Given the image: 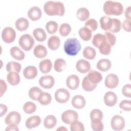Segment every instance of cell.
<instances>
[{
	"label": "cell",
	"instance_id": "obj_1",
	"mask_svg": "<svg viewBox=\"0 0 131 131\" xmlns=\"http://www.w3.org/2000/svg\"><path fill=\"white\" fill-rule=\"evenodd\" d=\"M43 9L45 13L50 16H63L65 12L63 4L59 1H49L47 2L44 4Z\"/></svg>",
	"mask_w": 131,
	"mask_h": 131
},
{
	"label": "cell",
	"instance_id": "obj_2",
	"mask_svg": "<svg viewBox=\"0 0 131 131\" xmlns=\"http://www.w3.org/2000/svg\"><path fill=\"white\" fill-rule=\"evenodd\" d=\"M103 10L104 13L107 15H120L123 12V6L118 2L106 1L105 2Z\"/></svg>",
	"mask_w": 131,
	"mask_h": 131
},
{
	"label": "cell",
	"instance_id": "obj_3",
	"mask_svg": "<svg viewBox=\"0 0 131 131\" xmlns=\"http://www.w3.org/2000/svg\"><path fill=\"white\" fill-rule=\"evenodd\" d=\"M63 49L65 53L70 56H76L81 49V45L76 38H68L64 42Z\"/></svg>",
	"mask_w": 131,
	"mask_h": 131
},
{
	"label": "cell",
	"instance_id": "obj_4",
	"mask_svg": "<svg viewBox=\"0 0 131 131\" xmlns=\"http://www.w3.org/2000/svg\"><path fill=\"white\" fill-rule=\"evenodd\" d=\"M35 43L34 39L32 36L29 34L22 35L18 40L19 46L25 51H28L33 47Z\"/></svg>",
	"mask_w": 131,
	"mask_h": 131
},
{
	"label": "cell",
	"instance_id": "obj_5",
	"mask_svg": "<svg viewBox=\"0 0 131 131\" xmlns=\"http://www.w3.org/2000/svg\"><path fill=\"white\" fill-rule=\"evenodd\" d=\"M2 38L6 43H11L14 41L16 37L15 30L10 27L4 28L2 31Z\"/></svg>",
	"mask_w": 131,
	"mask_h": 131
},
{
	"label": "cell",
	"instance_id": "obj_6",
	"mask_svg": "<svg viewBox=\"0 0 131 131\" xmlns=\"http://www.w3.org/2000/svg\"><path fill=\"white\" fill-rule=\"evenodd\" d=\"M61 118L63 123L67 124H70L73 121L78 119V115L75 111L68 110L62 113Z\"/></svg>",
	"mask_w": 131,
	"mask_h": 131
},
{
	"label": "cell",
	"instance_id": "obj_7",
	"mask_svg": "<svg viewBox=\"0 0 131 131\" xmlns=\"http://www.w3.org/2000/svg\"><path fill=\"white\" fill-rule=\"evenodd\" d=\"M111 125L112 128L116 131L122 130L125 127V120L120 115L114 116L111 121Z\"/></svg>",
	"mask_w": 131,
	"mask_h": 131
},
{
	"label": "cell",
	"instance_id": "obj_8",
	"mask_svg": "<svg viewBox=\"0 0 131 131\" xmlns=\"http://www.w3.org/2000/svg\"><path fill=\"white\" fill-rule=\"evenodd\" d=\"M55 99L59 103H66L70 97L69 92L66 89L60 88L56 90L55 93Z\"/></svg>",
	"mask_w": 131,
	"mask_h": 131
},
{
	"label": "cell",
	"instance_id": "obj_9",
	"mask_svg": "<svg viewBox=\"0 0 131 131\" xmlns=\"http://www.w3.org/2000/svg\"><path fill=\"white\" fill-rule=\"evenodd\" d=\"M21 121L20 114L16 111H12L10 112L5 118V123L7 124H19Z\"/></svg>",
	"mask_w": 131,
	"mask_h": 131
},
{
	"label": "cell",
	"instance_id": "obj_10",
	"mask_svg": "<svg viewBox=\"0 0 131 131\" xmlns=\"http://www.w3.org/2000/svg\"><path fill=\"white\" fill-rule=\"evenodd\" d=\"M39 85L44 89H51L55 84L54 78L51 75H45L40 77L39 79Z\"/></svg>",
	"mask_w": 131,
	"mask_h": 131
},
{
	"label": "cell",
	"instance_id": "obj_11",
	"mask_svg": "<svg viewBox=\"0 0 131 131\" xmlns=\"http://www.w3.org/2000/svg\"><path fill=\"white\" fill-rule=\"evenodd\" d=\"M119 78L115 74L111 73L108 74L105 78V85L109 89H114L116 88L119 83Z\"/></svg>",
	"mask_w": 131,
	"mask_h": 131
},
{
	"label": "cell",
	"instance_id": "obj_12",
	"mask_svg": "<svg viewBox=\"0 0 131 131\" xmlns=\"http://www.w3.org/2000/svg\"><path fill=\"white\" fill-rule=\"evenodd\" d=\"M117 102V96L112 91L105 93L104 96V102L105 104L110 107L114 106Z\"/></svg>",
	"mask_w": 131,
	"mask_h": 131
},
{
	"label": "cell",
	"instance_id": "obj_13",
	"mask_svg": "<svg viewBox=\"0 0 131 131\" xmlns=\"http://www.w3.org/2000/svg\"><path fill=\"white\" fill-rule=\"evenodd\" d=\"M79 78L78 76L74 74L69 76L66 80V85L67 87L72 90L77 89L79 86Z\"/></svg>",
	"mask_w": 131,
	"mask_h": 131
},
{
	"label": "cell",
	"instance_id": "obj_14",
	"mask_svg": "<svg viewBox=\"0 0 131 131\" xmlns=\"http://www.w3.org/2000/svg\"><path fill=\"white\" fill-rule=\"evenodd\" d=\"M28 17L32 21H36L40 18L42 15V11L39 7L33 6L28 11Z\"/></svg>",
	"mask_w": 131,
	"mask_h": 131
},
{
	"label": "cell",
	"instance_id": "obj_15",
	"mask_svg": "<svg viewBox=\"0 0 131 131\" xmlns=\"http://www.w3.org/2000/svg\"><path fill=\"white\" fill-rule=\"evenodd\" d=\"M76 68L77 70L81 73H85L91 70L90 63L83 59H79L76 63Z\"/></svg>",
	"mask_w": 131,
	"mask_h": 131
},
{
	"label": "cell",
	"instance_id": "obj_16",
	"mask_svg": "<svg viewBox=\"0 0 131 131\" xmlns=\"http://www.w3.org/2000/svg\"><path fill=\"white\" fill-rule=\"evenodd\" d=\"M71 103L74 107L77 109H81L85 106L86 101L83 96L77 95L72 98Z\"/></svg>",
	"mask_w": 131,
	"mask_h": 131
},
{
	"label": "cell",
	"instance_id": "obj_17",
	"mask_svg": "<svg viewBox=\"0 0 131 131\" xmlns=\"http://www.w3.org/2000/svg\"><path fill=\"white\" fill-rule=\"evenodd\" d=\"M41 121V118L39 116H33L30 117L26 120L25 125L27 128L32 129L39 126Z\"/></svg>",
	"mask_w": 131,
	"mask_h": 131
},
{
	"label": "cell",
	"instance_id": "obj_18",
	"mask_svg": "<svg viewBox=\"0 0 131 131\" xmlns=\"http://www.w3.org/2000/svg\"><path fill=\"white\" fill-rule=\"evenodd\" d=\"M38 71L37 68L33 66L26 67L23 71V75L27 79H32L35 78L37 75Z\"/></svg>",
	"mask_w": 131,
	"mask_h": 131
},
{
	"label": "cell",
	"instance_id": "obj_19",
	"mask_svg": "<svg viewBox=\"0 0 131 131\" xmlns=\"http://www.w3.org/2000/svg\"><path fill=\"white\" fill-rule=\"evenodd\" d=\"M90 82L93 84H97L100 82L102 79L101 74L96 71L91 70L86 76Z\"/></svg>",
	"mask_w": 131,
	"mask_h": 131
},
{
	"label": "cell",
	"instance_id": "obj_20",
	"mask_svg": "<svg viewBox=\"0 0 131 131\" xmlns=\"http://www.w3.org/2000/svg\"><path fill=\"white\" fill-rule=\"evenodd\" d=\"M112 67L111 61L106 58H103L100 59L96 64L97 68L102 72H105L111 69Z\"/></svg>",
	"mask_w": 131,
	"mask_h": 131
},
{
	"label": "cell",
	"instance_id": "obj_21",
	"mask_svg": "<svg viewBox=\"0 0 131 131\" xmlns=\"http://www.w3.org/2000/svg\"><path fill=\"white\" fill-rule=\"evenodd\" d=\"M33 53L34 56L37 58H42L47 56L48 51L44 46L41 44H38L34 47Z\"/></svg>",
	"mask_w": 131,
	"mask_h": 131
},
{
	"label": "cell",
	"instance_id": "obj_22",
	"mask_svg": "<svg viewBox=\"0 0 131 131\" xmlns=\"http://www.w3.org/2000/svg\"><path fill=\"white\" fill-rule=\"evenodd\" d=\"M48 46L51 50H56L60 46V39L56 35H53L49 37L48 40Z\"/></svg>",
	"mask_w": 131,
	"mask_h": 131
},
{
	"label": "cell",
	"instance_id": "obj_23",
	"mask_svg": "<svg viewBox=\"0 0 131 131\" xmlns=\"http://www.w3.org/2000/svg\"><path fill=\"white\" fill-rule=\"evenodd\" d=\"M10 53L13 58L17 60H22L25 57V54L24 52L18 47L16 46L12 47L10 49Z\"/></svg>",
	"mask_w": 131,
	"mask_h": 131
},
{
	"label": "cell",
	"instance_id": "obj_24",
	"mask_svg": "<svg viewBox=\"0 0 131 131\" xmlns=\"http://www.w3.org/2000/svg\"><path fill=\"white\" fill-rule=\"evenodd\" d=\"M15 26L18 31H24L29 27V23L27 18L25 17H20L16 20Z\"/></svg>",
	"mask_w": 131,
	"mask_h": 131
},
{
	"label": "cell",
	"instance_id": "obj_25",
	"mask_svg": "<svg viewBox=\"0 0 131 131\" xmlns=\"http://www.w3.org/2000/svg\"><path fill=\"white\" fill-rule=\"evenodd\" d=\"M52 67V61L49 59H45L41 61L39 63V68L40 72L46 74L50 72Z\"/></svg>",
	"mask_w": 131,
	"mask_h": 131
},
{
	"label": "cell",
	"instance_id": "obj_26",
	"mask_svg": "<svg viewBox=\"0 0 131 131\" xmlns=\"http://www.w3.org/2000/svg\"><path fill=\"white\" fill-rule=\"evenodd\" d=\"M19 75L15 72H10L7 75V80L12 85H16L20 82Z\"/></svg>",
	"mask_w": 131,
	"mask_h": 131
},
{
	"label": "cell",
	"instance_id": "obj_27",
	"mask_svg": "<svg viewBox=\"0 0 131 131\" xmlns=\"http://www.w3.org/2000/svg\"><path fill=\"white\" fill-rule=\"evenodd\" d=\"M33 35L36 40L39 42H42L47 38V34L45 31L41 28H37L33 31Z\"/></svg>",
	"mask_w": 131,
	"mask_h": 131
},
{
	"label": "cell",
	"instance_id": "obj_28",
	"mask_svg": "<svg viewBox=\"0 0 131 131\" xmlns=\"http://www.w3.org/2000/svg\"><path fill=\"white\" fill-rule=\"evenodd\" d=\"M57 123L56 118L52 115H48L46 117L43 121V125L48 129L53 128L55 126Z\"/></svg>",
	"mask_w": 131,
	"mask_h": 131
},
{
	"label": "cell",
	"instance_id": "obj_29",
	"mask_svg": "<svg viewBox=\"0 0 131 131\" xmlns=\"http://www.w3.org/2000/svg\"><path fill=\"white\" fill-rule=\"evenodd\" d=\"M90 16L89 10L85 7L79 8L76 11V17L80 21L86 20Z\"/></svg>",
	"mask_w": 131,
	"mask_h": 131
},
{
	"label": "cell",
	"instance_id": "obj_30",
	"mask_svg": "<svg viewBox=\"0 0 131 131\" xmlns=\"http://www.w3.org/2000/svg\"><path fill=\"white\" fill-rule=\"evenodd\" d=\"M6 69L7 72H15L18 73L20 72L21 66L17 62L10 61L7 63Z\"/></svg>",
	"mask_w": 131,
	"mask_h": 131
},
{
	"label": "cell",
	"instance_id": "obj_31",
	"mask_svg": "<svg viewBox=\"0 0 131 131\" xmlns=\"http://www.w3.org/2000/svg\"><path fill=\"white\" fill-rule=\"evenodd\" d=\"M52 100L51 94L47 92H42L39 95L37 101L39 103L43 105H46L50 104Z\"/></svg>",
	"mask_w": 131,
	"mask_h": 131
},
{
	"label": "cell",
	"instance_id": "obj_32",
	"mask_svg": "<svg viewBox=\"0 0 131 131\" xmlns=\"http://www.w3.org/2000/svg\"><path fill=\"white\" fill-rule=\"evenodd\" d=\"M112 21V18L107 16H103L100 19V25L102 29L105 31L110 30Z\"/></svg>",
	"mask_w": 131,
	"mask_h": 131
},
{
	"label": "cell",
	"instance_id": "obj_33",
	"mask_svg": "<svg viewBox=\"0 0 131 131\" xmlns=\"http://www.w3.org/2000/svg\"><path fill=\"white\" fill-rule=\"evenodd\" d=\"M97 86V84H93L89 81L86 76H84L82 81V87L83 89L87 92H91L94 90Z\"/></svg>",
	"mask_w": 131,
	"mask_h": 131
},
{
	"label": "cell",
	"instance_id": "obj_34",
	"mask_svg": "<svg viewBox=\"0 0 131 131\" xmlns=\"http://www.w3.org/2000/svg\"><path fill=\"white\" fill-rule=\"evenodd\" d=\"M83 55L84 58L92 60L95 58L96 52L93 48L90 46H87L83 49Z\"/></svg>",
	"mask_w": 131,
	"mask_h": 131
},
{
	"label": "cell",
	"instance_id": "obj_35",
	"mask_svg": "<svg viewBox=\"0 0 131 131\" xmlns=\"http://www.w3.org/2000/svg\"><path fill=\"white\" fill-rule=\"evenodd\" d=\"M78 34L80 38L84 41H88L92 37V31L85 27L79 30Z\"/></svg>",
	"mask_w": 131,
	"mask_h": 131
},
{
	"label": "cell",
	"instance_id": "obj_36",
	"mask_svg": "<svg viewBox=\"0 0 131 131\" xmlns=\"http://www.w3.org/2000/svg\"><path fill=\"white\" fill-rule=\"evenodd\" d=\"M42 92V90L39 88L37 86H33L29 89L28 95L31 99L33 100H37L39 95Z\"/></svg>",
	"mask_w": 131,
	"mask_h": 131
},
{
	"label": "cell",
	"instance_id": "obj_37",
	"mask_svg": "<svg viewBox=\"0 0 131 131\" xmlns=\"http://www.w3.org/2000/svg\"><path fill=\"white\" fill-rule=\"evenodd\" d=\"M66 61L62 58L56 59L54 63V70L57 72H61L66 67Z\"/></svg>",
	"mask_w": 131,
	"mask_h": 131
},
{
	"label": "cell",
	"instance_id": "obj_38",
	"mask_svg": "<svg viewBox=\"0 0 131 131\" xmlns=\"http://www.w3.org/2000/svg\"><path fill=\"white\" fill-rule=\"evenodd\" d=\"M46 28L47 32L49 34H54L57 31V29L58 28V25L56 21L53 20H50L46 23Z\"/></svg>",
	"mask_w": 131,
	"mask_h": 131
},
{
	"label": "cell",
	"instance_id": "obj_39",
	"mask_svg": "<svg viewBox=\"0 0 131 131\" xmlns=\"http://www.w3.org/2000/svg\"><path fill=\"white\" fill-rule=\"evenodd\" d=\"M23 110L24 112L26 114H32L36 111V105L34 103L31 101H28L24 104Z\"/></svg>",
	"mask_w": 131,
	"mask_h": 131
},
{
	"label": "cell",
	"instance_id": "obj_40",
	"mask_svg": "<svg viewBox=\"0 0 131 131\" xmlns=\"http://www.w3.org/2000/svg\"><path fill=\"white\" fill-rule=\"evenodd\" d=\"M99 50L101 54L107 55L111 52L112 46L105 40L99 47Z\"/></svg>",
	"mask_w": 131,
	"mask_h": 131
},
{
	"label": "cell",
	"instance_id": "obj_41",
	"mask_svg": "<svg viewBox=\"0 0 131 131\" xmlns=\"http://www.w3.org/2000/svg\"><path fill=\"white\" fill-rule=\"evenodd\" d=\"M121 23L119 19L114 18H112V21L110 29L109 31L112 33H117L121 30Z\"/></svg>",
	"mask_w": 131,
	"mask_h": 131
},
{
	"label": "cell",
	"instance_id": "obj_42",
	"mask_svg": "<svg viewBox=\"0 0 131 131\" xmlns=\"http://www.w3.org/2000/svg\"><path fill=\"white\" fill-rule=\"evenodd\" d=\"M105 40L104 34L100 33L96 34L92 39L93 45L96 48H99L100 45Z\"/></svg>",
	"mask_w": 131,
	"mask_h": 131
},
{
	"label": "cell",
	"instance_id": "obj_43",
	"mask_svg": "<svg viewBox=\"0 0 131 131\" xmlns=\"http://www.w3.org/2000/svg\"><path fill=\"white\" fill-rule=\"evenodd\" d=\"M72 30L71 26L68 23L62 24L59 29V31L60 35L62 36H67L71 32Z\"/></svg>",
	"mask_w": 131,
	"mask_h": 131
},
{
	"label": "cell",
	"instance_id": "obj_44",
	"mask_svg": "<svg viewBox=\"0 0 131 131\" xmlns=\"http://www.w3.org/2000/svg\"><path fill=\"white\" fill-rule=\"evenodd\" d=\"M90 116L91 120H102L103 119V115L102 112L100 110L95 108L91 111Z\"/></svg>",
	"mask_w": 131,
	"mask_h": 131
},
{
	"label": "cell",
	"instance_id": "obj_45",
	"mask_svg": "<svg viewBox=\"0 0 131 131\" xmlns=\"http://www.w3.org/2000/svg\"><path fill=\"white\" fill-rule=\"evenodd\" d=\"M70 129L71 131H84V126L82 122L77 120L70 124Z\"/></svg>",
	"mask_w": 131,
	"mask_h": 131
},
{
	"label": "cell",
	"instance_id": "obj_46",
	"mask_svg": "<svg viewBox=\"0 0 131 131\" xmlns=\"http://www.w3.org/2000/svg\"><path fill=\"white\" fill-rule=\"evenodd\" d=\"M91 127L94 131H101L103 130L104 125L101 121L99 120H91Z\"/></svg>",
	"mask_w": 131,
	"mask_h": 131
},
{
	"label": "cell",
	"instance_id": "obj_47",
	"mask_svg": "<svg viewBox=\"0 0 131 131\" xmlns=\"http://www.w3.org/2000/svg\"><path fill=\"white\" fill-rule=\"evenodd\" d=\"M84 27L89 29L91 31H94L97 29L98 24L96 19L91 18L88 20L84 24Z\"/></svg>",
	"mask_w": 131,
	"mask_h": 131
},
{
	"label": "cell",
	"instance_id": "obj_48",
	"mask_svg": "<svg viewBox=\"0 0 131 131\" xmlns=\"http://www.w3.org/2000/svg\"><path fill=\"white\" fill-rule=\"evenodd\" d=\"M105 38V40L112 46H114L116 42V36L110 32H105L104 34Z\"/></svg>",
	"mask_w": 131,
	"mask_h": 131
},
{
	"label": "cell",
	"instance_id": "obj_49",
	"mask_svg": "<svg viewBox=\"0 0 131 131\" xmlns=\"http://www.w3.org/2000/svg\"><path fill=\"white\" fill-rule=\"evenodd\" d=\"M119 107L126 112L131 110V101L130 100H123L119 103Z\"/></svg>",
	"mask_w": 131,
	"mask_h": 131
},
{
	"label": "cell",
	"instance_id": "obj_50",
	"mask_svg": "<svg viewBox=\"0 0 131 131\" xmlns=\"http://www.w3.org/2000/svg\"><path fill=\"white\" fill-rule=\"evenodd\" d=\"M122 94L125 97L130 98L131 97V84H126L122 89Z\"/></svg>",
	"mask_w": 131,
	"mask_h": 131
},
{
	"label": "cell",
	"instance_id": "obj_51",
	"mask_svg": "<svg viewBox=\"0 0 131 131\" xmlns=\"http://www.w3.org/2000/svg\"><path fill=\"white\" fill-rule=\"evenodd\" d=\"M123 29L127 32H130L131 31V22L130 20L128 19H125L122 23V25Z\"/></svg>",
	"mask_w": 131,
	"mask_h": 131
},
{
	"label": "cell",
	"instance_id": "obj_52",
	"mask_svg": "<svg viewBox=\"0 0 131 131\" xmlns=\"http://www.w3.org/2000/svg\"><path fill=\"white\" fill-rule=\"evenodd\" d=\"M0 82H1V96H2L4 93L6 91L7 86L6 82L4 80L1 79Z\"/></svg>",
	"mask_w": 131,
	"mask_h": 131
},
{
	"label": "cell",
	"instance_id": "obj_53",
	"mask_svg": "<svg viewBox=\"0 0 131 131\" xmlns=\"http://www.w3.org/2000/svg\"><path fill=\"white\" fill-rule=\"evenodd\" d=\"M5 130H15V131L17 130V131H18V130H19V129L17 127V125L11 124H9L7 126Z\"/></svg>",
	"mask_w": 131,
	"mask_h": 131
},
{
	"label": "cell",
	"instance_id": "obj_54",
	"mask_svg": "<svg viewBox=\"0 0 131 131\" xmlns=\"http://www.w3.org/2000/svg\"><path fill=\"white\" fill-rule=\"evenodd\" d=\"M0 107H1V115H0V116L2 117L7 113L8 108H7V106L5 104H2V103H1L0 104Z\"/></svg>",
	"mask_w": 131,
	"mask_h": 131
},
{
	"label": "cell",
	"instance_id": "obj_55",
	"mask_svg": "<svg viewBox=\"0 0 131 131\" xmlns=\"http://www.w3.org/2000/svg\"><path fill=\"white\" fill-rule=\"evenodd\" d=\"M130 8L131 7L129 6L127 7L125 11V16L126 17V19H128L130 20L131 19V14H130Z\"/></svg>",
	"mask_w": 131,
	"mask_h": 131
},
{
	"label": "cell",
	"instance_id": "obj_56",
	"mask_svg": "<svg viewBox=\"0 0 131 131\" xmlns=\"http://www.w3.org/2000/svg\"><path fill=\"white\" fill-rule=\"evenodd\" d=\"M56 130H66L68 131V129L66 128L64 126H59L58 128L56 129Z\"/></svg>",
	"mask_w": 131,
	"mask_h": 131
}]
</instances>
